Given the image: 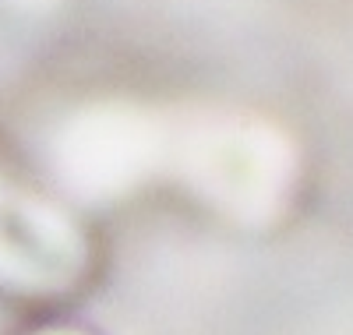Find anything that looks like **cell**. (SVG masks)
Returning a JSON list of instances; mask_svg holds the SVG:
<instances>
[{"label": "cell", "mask_w": 353, "mask_h": 335, "mask_svg": "<svg viewBox=\"0 0 353 335\" xmlns=\"http://www.w3.org/2000/svg\"><path fill=\"white\" fill-rule=\"evenodd\" d=\"M74 236L46 205L0 180V279L50 290L74 272Z\"/></svg>", "instance_id": "obj_1"}]
</instances>
